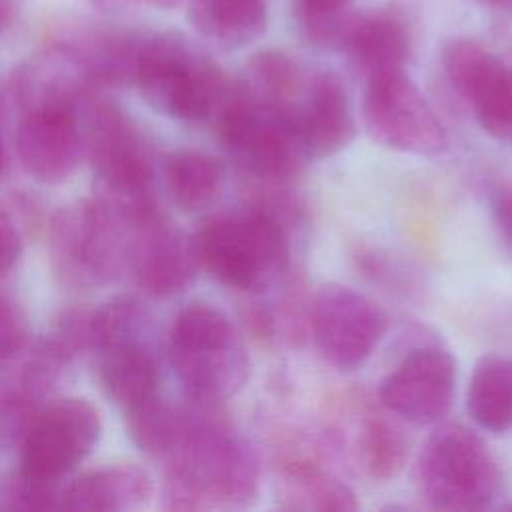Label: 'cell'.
Returning <instances> with one entry per match:
<instances>
[{
	"mask_svg": "<svg viewBox=\"0 0 512 512\" xmlns=\"http://www.w3.org/2000/svg\"><path fill=\"white\" fill-rule=\"evenodd\" d=\"M306 76L300 66L278 50H262L246 64L244 86L262 102L292 108L302 94Z\"/></svg>",
	"mask_w": 512,
	"mask_h": 512,
	"instance_id": "obj_27",
	"label": "cell"
},
{
	"mask_svg": "<svg viewBox=\"0 0 512 512\" xmlns=\"http://www.w3.org/2000/svg\"><path fill=\"white\" fill-rule=\"evenodd\" d=\"M4 162H6V154H4V142H2V134H0V174L4 170Z\"/></svg>",
	"mask_w": 512,
	"mask_h": 512,
	"instance_id": "obj_35",
	"label": "cell"
},
{
	"mask_svg": "<svg viewBox=\"0 0 512 512\" xmlns=\"http://www.w3.org/2000/svg\"><path fill=\"white\" fill-rule=\"evenodd\" d=\"M22 242L12 216L0 206V276H6L20 260Z\"/></svg>",
	"mask_w": 512,
	"mask_h": 512,
	"instance_id": "obj_30",
	"label": "cell"
},
{
	"mask_svg": "<svg viewBox=\"0 0 512 512\" xmlns=\"http://www.w3.org/2000/svg\"><path fill=\"white\" fill-rule=\"evenodd\" d=\"M300 142L310 160L330 158L346 150L356 138V118L342 80L332 72L306 78L302 94L292 106Z\"/></svg>",
	"mask_w": 512,
	"mask_h": 512,
	"instance_id": "obj_16",
	"label": "cell"
},
{
	"mask_svg": "<svg viewBox=\"0 0 512 512\" xmlns=\"http://www.w3.org/2000/svg\"><path fill=\"white\" fill-rule=\"evenodd\" d=\"M356 454L364 472L374 480L400 476L410 456L406 434L382 416L364 418L356 436Z\"/></svg>",
	"mask_w": 512,
	"mask_h": 512,
	"instance_id": "obj_26",
	"label": "cell"
},
{
	"mask_svg": "<svg viewBox=\"0 0 512 512\" xmlns=\"http://www.w3.org/2000/svg\"><path fill=\"white\" fill-rule=\"evenodd\" d=\"M484 6H492V8H504V6H512V0H478Z\"/></svg>",
	"mask_w": 512,
	"mask_h": 512,
	"instance_id": "obj_33",
	"label": "cell"
},
{
	"mask_svg": "<svg viewBox=\"0 0 512 512\" xmlns=\"http://www.w3.org/2000/svg\"><path fill=\"white\" fill-rule=\"evenodd\" d=\"M192 240L200 268L234 290L264 292L290 268V234L268 208L216 214Z\"/></svg>",
	"mask_w": 512,
	"mask_h": 512,
	"instance_id": "obj_3",
	"label": "cell"
},
{
	"mask_svg": "<svg viewBox=\"0 0 512 512\" xmlns=\"http://www.w3.org/2000/svg\"><path fill=\"white\" fill-rule=\"evenodd\" d=\"M134 80L154 110L186 122L212 118L232 84L180 34H158L142 42Z\"/></svg>",
	"mask_w": 512,
	"mask_h": 512,
	"instance_id": "obj_7",
	"label": "cell"
},
{
	"mask_svg": "<svg viewBox=\"0 0 512 512\" xmlns=\"http://www.w3.org/2000/svg\"><path fill=\"white\" fill-rule=\"evenodd\" d=\"M16 150L22 168L36 182L60 184L68 180L82 154L74 96H28L16 130Z\"/></svg>",
	"mask_w": 512,
	"mask_h": 512,
	"instance_id": "obj_12",
	"label": "cell"
},
{
	"mask_svg": "<svg viewBox=\"0 0 512 512\" xmlns=\"http://www.w3.org/2000/svg\"><path fill=\"white\" fill-rule=\"evenodd\" d=\"M126 268L150 296L166 298L184 292L200 268L194 240L154 214L128 224Z\"/></svg>",
	"mask_w": 512,
	"mask_h": 512,
	"instance_id": "obj_15",
	"label": "cell"
},
{
	"mask_svg": "<svg viewBox=\"0 0 512 512\" xmlns=\"http://www.w3.org/2000/svg\"><path fill=\"white\" fill-rule=\"evenodd\" d=\"M14 14V4L12 0H0V36L4 34V30L8 28L10 20Z\"/></svg>",
	"mask_w": 512,
	"mask_h": 512,
	"instance_id": "obj_32",
	"label": "cell"
},
{
	"mask_svg": "<svg viewBox=\"0 0 512 512\" xmlns=\"http://www.w3.org/2000/svg\"><path fill=\"white\" fill-rule=\"evenodd\" d=\"M384 312L344 284H324L310 306V332L320 356L340 372L360 368L386 332Z\"/></svg>",
	"mask_w": 512,
	"mask_h": 512,
	"instance_id": "obj_11",
	"label": "cell"
},
{
	"mask_svg": "<svg viewBox=\"0 0 512 512\" xmlns=\"http://www.w3.org/2000/svg\"><path fill=\"white\" fill-rule=\"evenodd\" d=\"M28 320L20 306L0 294V366L12 360L28 342Z\"/></svg>",
	"mask_w": 512,
	"mask_h": 512,
	"instance_id": "obj_29",
	"label": "cell"
},
{
	"mask_svg": "<svg viewBox=\"0 0 512 512\" xmlns=\"http://www.w3.org/2000/svg\"><path fill=\"white\" fill-rule=\"evenodd\" d=\"M492 214L504 240L512 246V190H498L492 196Z\"/></svg>",
	"mask_w": 512,
	"mask_h": 512,
	"instance_id": "obj_31",
	"label": "cell"
},
{
	"mask_svg": "<svg viewBox=\"0 0 512 512\" xmlns=\"http://www.w3.org/2000/svg\"><path fill=\"white\" fill-rule=\"evenodd\" d=\"M86 148L92 168L110 192L108 202L124 222H132L156 208L148 186L152 180V156L142 134L120 108L96 102L86 122Z\"/></svg>",
	"mask_w": 512,
	"mask_h": 512,
	"instance_id": "obj_9",
	"label": "cell"
},
{
	"mask_svg": "<svg viewBox=\"0 0 512 512\" xmlns=\"http://www.w3.org/2000/svg\"><path fill=\"white\" fill-rule=\"evenodd\" d=\"M294 20L304 40L320 48L344 46L358 20L352 0H294Z\"/></svg>",
	"mask_w": 512,
	"mask_h": 512,
	"instance_id": "obj_28",
	"label": "cell"
},
{
	"mask_svg": "<svg viewBox=\"0 0 512 512\" xmlns=\"http://www.w3.org/2000/svg\"><path fill=\"white\" fill-rule=\"evenodd\" d=\"M100 434V414L84 398H60L40 406L20 440V474L14 490L20 506H60V480L94 450Z\"/></svg>",
	"mask_w": 512,
	"mask_h": 512,
	"instance_id": "obj_4",
	"label": "cell"
},
{
	"mask_svg": "<svg viewBox=\"0 0 512 512\" xmlns=\"http://www.w3.org/2000/svg\"><path fill=\"white\" fill-rule=\"evenodd\" d=\"M276 500L280 508L302 512L358 510L354 490L308 458H292L280 466L276 476Z\"/></svg>",
	"mask_w": 512,
	"mask_h": 512,
	"instance_id": "obj_18",
	"label": "cell"
},
{
	"mask_svg": "<svg viewBox=\"0 0 512 512\" xmlns=\"http://www.w3.org/2000/svg\"><path fill=\"white\" fill-rule=\"evenodd\" d=\"M152 496L150 474L136 464H114L80 474L62 488L60 508L68 510H128Z\"/></svg>",
	"mask_w": 512,
	"mask_h": 512,
	"instance_id": "obj_17",
	"label": "cell"
},
{
	"mask_svg": "<svg viewBox=\"0 0 512 512\" xmlns=\"http://www.w3.org/2000/svg\"><path fill=\"white\" fill-rule=\"evenodd\" d=\"M166 190L172 202L186 212L210 208L222 194L224 168L202 150H178L164 162Z\"/></svg>",
	"mask_w": 512,
	"mask_h": 512,
	"instance_id": "obj_23",
	"label": "cell"
},
{
	"mask_svg": "<svg viewBox=\"0 0 512 512\" xmlns=\"http://www.w3.org/2000/svg\"><path fill=\"white\" fill-rule=\"evenodd\" d=\"M362 120L368 136L390 150L436 156L448 148L444 124L406 72L366 80Z\"/></svg>",
	"mask_w": 512,
	"mask_h": 512,
	"instance_id": "obj_10",
	"label": "cell"
},
{
	"mask_svg": "<svg viewBox=\"0 0 512 512\" xmlns=\"http://www.w3.org/2000/svg\"><path fill=\"white\" fill-rule=\"evenodd\" d=\"M466 410L476 426L488 434L502 436L512 430V358L484 354L476 360L468 390Z\"/></svg>",
	"mask_w": 512,
	"mask_h": 512,
	"instance_id": "obj_21",
	"label": "cell"
},
{
	"mask_svg": "<svg viewBox=\"0 0 512 512\" xmlns=\"http://www.w3.org/2000/svg\"><path fill=\"white\" fill-rule=\"evenodd\" d=\"M212 120L232 160L256 178L286 180L310 160L292 108L262 102L244 84H230Z\"/></svg>",
	"mask_w": 512,
	"mask_h": 512,
	"instance_id": "obj_6",
	"label": "cell"
},
{
	"mask_svg": "<svg viewBox=\"0 0 512 512\" xmlns=\"http://www.w3.org/2000/svg\"><path fill=\"white\" fill-rule=\"evenodd\" d=\"M190 20L202 38L234 50L264 32L266 4L264 0H192Z\"/></svg>",
	"mask_w": 512,
	"mask_h": 512,
	"instance_id": "obj_22",
	"label": "cell"
},
{
	"mask_svg": "<svg viewBox=\"0 0 512 512\" xmlns=\"http://www.w3.org/2000/svg\"><path fill=\"white\" fill-rule=\"evenodd\" d=\"M58 374L34 358L18 378L0 382V448L20 444L28 424Z\"/></svg>",
	"mask_w": 512,
	"mask_h": 512,
	"instance_id": "obj_24",
	"label": "cell"
},
{
	"mask_svg": "<svg viewBox=\"0 0 512 512\" xmlns=\"http://www.w3.org/2000/svg\"><path fill=\"white\" fill-rule=\"evenodd\" d=\"M168 356L194 404L218 406L250 380V356L236 326L210 302L196 300L178 310L168 334Z\"/></svg>",
	"mask_w": 512,
	"mask_h": 512,
	"instance_id": "obj_2",
	"label": "cell"
},
{
	"mask_svg": "<svg viewBox=\"0 0 512 512\" xmlns=\"http://www.w3.org/2000/svg\"><path fill=\"white\" fill-rule=\"evenodd\" d=\"M440 58L450 86L480 128L494 140L512 144V66L470 38L450 40Z\"/></svg>",
	"mask_w": 512,
	"mask_h": 512,
	"instance_id": "obj_13",
	"label": "cell"
},
{
	"mask_svg": "<svg viewBox=\"0 0 512 512\" xmlns=\"http://www.w3.org/2000/svg\"><path fill=\"white\" fill-rule=\"evenodd\" d=\"M456 360L438 346L414 348L390 370L378 388L380 404L416 424H440L454 402Z\"/></svg>",
	"mask_w": 512,
	"mask_h": 512,
	"instance_id": "obj_14",
	"label": "cell"
},
{
	"mask_svg": "<svg viewBox=\"0 0 512 512\" xmlns=\"http://www.w3.org/2000/svg\"><path fill=\"white\" fill-rule=\"evenodd\" d=\"M416 484L436 510H486L502 498L504 474L486 442L468 426L438 424L416 460Z\"/></svg>",
	"mask_w": 512,
	"mask_h": 512,
	"instance_id": "obj_5",
	"label": "cell"
},
{
	"mask_svg": "<svg viewBox=\"0 0 512 512\" xmlns=\"http://www.w3.org/2000/svg\"><path fill=\"white\" fill-rule=\"evenodd\" d=\"M356 72L364 80L404 72L410 40L406 26L394 14H374L358 18L342 46Z\"/></svg>",
	"mask_w": 512,
	"mask_h": 512,
	"instance_id": "obj_19",
	"label": "cell"
},
{
	"mask_svg": "<svg viewBox=\"0 0 512 512\" xmlns=\"http://www.w3.org/2000/svg\"><path fill=\"white\" fill-rule=\"evenodd\" d=\"M146 2H150V4H154V6H162V8H170V6H176V4H180L182 0H146Z\"/></svg>",
	"mask_w": 512,
	"mask_h": 512,
	"instance_id": "obj_34",
	"label": "cell"
},
{
	"mask_svg": "<svg viewBox=\"0 0 512 512\" xmlns=\"http://www.w3.org/2000/svg\"><path fill=\"white\" fill-rule=\"evenodd\" d=\"M126 434L136 448L166 458L182 438L188 410H180L156 394L124 410Z\"/></svg>",
	"mask_w": 512,
	"mask_h": 512,
	"instance_id": "obj_25",
	"label": "cell"
},
{
	"mask_svg": "<svg viewBox=\"0 0 512 512\" xmlns=\"http://www.w3.org/2000/svg\"><path fill=\"white\" fill-rule=\"evenodd\" d=\"M100 382L110 400L124 410L156 394L158 364L142 338H126L98 350Z\"/></svg>",
	"mask_w": 512,
	"mask_h": 512,
	"instance_id": "obj_20",
	"label": "cell"
},
{
	"mask_svg": "<svg viewBox=\"0 0 512 512\" xmlns=\"http://www.w3.org/2000/svg\"><path fill=\"white\" fill-rule=\"evenodd\" d=\"M128 224L104 200H78L52 218L50 252L58 276L76 288L112 282L126 268Z\"/></svg>",
	"mask_w": 512,
	"mask_h": 512,
	"instance_id": "obj_8",
	"label": "cell"
},
{
	"mask_svg": "<svg viewBox=\"0 0 512 512\" xmlns=\"http://www.w3.org/2000/svg\"><path fill=\"white\" fill-rule=\"evenodd\" d=\"M164 460V498L172 510L246 508L260 492L254 450L216 414V406L188 410L182 438Z\"/></svg>",
	"mask_w": 512,
	"mask_h": 512,
	"instance_id": "obj_1",
	"label": "cell"
}]
</instances>
